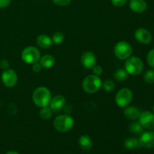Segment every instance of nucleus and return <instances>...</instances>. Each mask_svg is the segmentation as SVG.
Wrapping results in <instances>:
<instances>
[{
	"mask_svg": "<svg viewBox=\"0 0 154 154\" xmlns=\"http://www.w3.org/2000/svg\"><path fill=\"white\" fill-rule=\"evenodd\" d=\"M144 80L147 84L154 83V69H150L145 72L144 75Z\"/></svg>",
	"mask_w": 154,
	"mask_h": 154,
	"instance_id": "obj_24",
	"label": "nucleus"
},
{
	"mask_svg": "<svg viewBox=\"0 0 154 154\" xmlns=\"http://www.w3.org/2000/svg\"><path fill=\"white\" fill-rule=\"evenodd\" d=\"M139 123L144 129L154 130V114L150 111H144L139 116Z\"/></svg>",
	"mask_w": 154,
	"mask_h": 154,
	"instance_id": "obj_9",
	"label": "nucleus"
},
{
	"mask_svg": "<svg viewBox=\"0 0 154 154\" xmlns=\"http://www.w3.org/2000/svg\"><path fill=\"white\" fill-rule=\"evenodd\" d=\"M42 66L40 65V63H34L32 64V69L33 72H39L41 70H42Z\"/></svg>",
	"mask_w": 154,
	"mask_h": 154,
	"instance_id": "obj_31",
	"label": "nucleus"
},
{
	"mask_svg": "<svg viewBox=\"0 0 154 154\" xmlns=\"http://www.w3.org/2000/svg\"><path fill=\"white\" fill-rule=\"evenodd\" d=\"M140 146L144 148H153L154 147V132L149 131V132H143L139 138Z\"/></svg>",
	"mask_w": 154,
	"mask_h": 154,
	"instance_id": "obj_11",
	"label": "nucleus"
},
{
	"mask_svg": "<svg viewBox=\"0 0 154 154\" xmlns=\"http://www.w3.org/2000/svg\"><path fill=\"white\" fill-rule=\"evenodd\" d=\"M81 62L86 69H93L96 65V57L92 51H87L81 57Z\"/></svg>",
	"mask_w": 154,
	"mask_h": 154,
	"instance_id": "obj_12",
	"label": "nucleus"
},
{
	"mask_svg": "<svg viewBox=\"0 0 154 154\" xmlns=\"http://www.w3.org/2000/svg\"><path fill=\"white\" fill-rule=\"evenodd\" d=\"M9 66V63L8 62V60H2L0 62V68L2 69L3 70H5V69H8Z\"/></svg>",
	"mask_w": 154,
	"mask_h": 154,
	"instance_id": "obj_30",
	"label": "nucleus"
},
{
	"mask_svg": "<svg viewBox=\"0 0 154 154\" xmlns=\"http://www.w3.org/2000/svg\"><path fill=\"white\" fill-rule=\"evenodd\" d=\"M36 42H37V45H38V47H40L41 48H43V49H49L53 45L52 38H51L49 36L45 34L38 36Z\"/></svg>",
	"mask_w": 154,
	"mask_h": 154,
	"instance_id": "obj_16",
	"label": "nucleus"
},
{
	"mask_svg": "<svg viewBox=\"0 0 154 154\" xmlns=\"http://www.w3.org/2000/svg\"><path fill=\"white\" fill-rule=\"evenodd\" d=\"M131 10L137 14H141L147 10V5L145 0H131L129 2Z\"/></svg>",
	"mask_w": 154,
	"mask_h": 154,
	"instance_id": "obj_14",
	"label": "nucleus"
},
{
	"mask_svg": "<svg viewBox=\"0 0 154 154\" xmlns=\"http://www.w3.org/2000/svg\"><path fill=\"white\" fill-rule=\"evenodd\" d=\"M79 145L81 148L84 151H88L92 148L93 146V141L89 135H81L79 138Z\"/></svg>",
	"mask_w": 154,
	"mask_h": 154,
	"instance_id": "obj_17",
	"label": "nucleus"
},
{
	"mask_svg": "<svg viewBox=\"0 0 154 154\" xmlns=\"http://www.w3.org/2000/svg\"><path fill=\"white\" fill-rule=\"evenodd\" d=\"M123 146L127 150H134L140 146L139 141L135 138H128L124 141Z\"/></svg>",
	"mask_w": 154,
	"mask_h": 154,
	"instance_id": "obj_19",
	"label": "nucleus"
},
{
	"mask_svg": "<svg viewBox=\"0 0 154 154\" xmlns=\"http://www.w3.org/2000/svg\"><path fill=\"white\" fill-rule=\"evenodd\" d=\"M102 87L105 92H111L115 89V84L111 80H106L102 83Z\"/></svg>",
	"mask_w": 154,
	"mask_h": 154,
	"instance_id": "obj_23",
	"label": "nucleus"
},
{
	"mask_svg": "<svg viewBox=\"0 0 154 154\" xmlns=\"http://www.w3.org/2000/svg\"><path fill=\"white\" fill-rule=\"evenodd\" d=\"M92 69H93V75H97V76H99L100 75H102V72H103V69H102V68L100 66H96V65Z\"/></svg>",
	"mask_w": 154,
	"mask_h": 154,
	"instance_id": "obj_28",
	"label": "nucleus"
},
{
	"mask_svg": "<svg viewBox=\"0 0 154 154\" xmlns=\"http://www.w3.org/2000/svg\"><path fill=\"white\" fill-rule=\"evenodd\" d=\"M128 76H129V74H128L127 72L123 69H117V70H116V72H114V78H115L117 81H120V82L126 81L128 78Z\"/></svg>",
	"mask_w": 154,
	"mask_h": 154,
	"instance_id": "obj_21",
	"label": "nucleus"
},
{
	"mask_svg": "<svg viewBox=\"0 0 154 154\" xmlns=\"http://www.w3.org/2000/svg\"><path fill=\"white\" fill-rule=\"evenodd\" d=\"M153 113H154V105H153Z\"/></svg>",
	"mask_w": 154,
	"mask_h": 154,
	"instance_id": "obj_34",
	"label": "nucleus"
},
{
	"mask_svg": "<svg viewBox=\"0 0 154 154\" xmlns=\"http://www.w3.org/2000/svg\"><path fill=\"white\" fill-rule=\"evenodd\" d=\"M66 104V99L62 95H57L50 102V108L52 109L53 112H60Z\"/></svg>",
	"mask_w": 154,
	"mask_h": 154,
	"instance_id": "obj_13",
	"label": "nucleus"
},
{
	"mask_svg": "<svg viewBox=\"0 0 154 154\" xmlns=\"http://www.w3.org/2000/svg\"><path fill=\"white\" fill-rule=\"evenodd\" d=\"M102 84V80L99 76L90 75L86 77L82 83L83 90L87 93H95L99 91Z\"/></svg>",
	"mask_w": 154,
	"mask_h": 154,
	"instance_id": "obj_3",
	"label": "nucleus"
},
{
	"mask_svg": "<svg viewBox=\"0 0 154 154\" xmlns=\"http://www.w3.org/2000/svg\"><path fill=\"white\" fill-rule=\"evenodd\" d=\"M5 154H20V153H17V152H16V151H9V152H8V153H6Z\"/></svg>",
	"mask_w": 154,
	"mask_h": 154,
	"instance_id": "obj_33",
	"label": "nucleus"
},
{
	"mask_svg": "<svg viewBox=\"0 0 154 154\" xmlns=\"http://www.w3.org/2000/svg\"><path fill=\"white\" fill-rule=\"evenodd\" d=\"M143 69H144V64L142 60L139 57H130L126 59L125 63V70L129 75L132 76L139 75L140 74L142 73Z\"/></svg>",
	"mask_w": 154,
	"mask_h": 154,
	"instance_id": "obj_2",
	"label": "nucleus"
},
{
	"mask_svg": "<svg viewBox=\"0 0 154 154\" xmlns=\"http://www.w3.org/2000/svg\"><path fill=\"white\" fill-rule=\"evenodd\" d=\"M124 108L125 109L124 111H123V114H124V116L127 119L131 120H135L139 118L141 112L135 106H129L128 105Z\"/></svg>",
	"mask_w": 154,
	"mask_h": 154,
	"instance_id": "obj_15",
	"label": "nucleus"
},
{
	"mask_svg": "<svg viewBox=\"0 0 154 154\" xmlns=\"http://www.w3.org/2000/svg\"><path fill=\"white\" fill-rule=\"evenodd\" d=\"M129 131L135 135H140L144 132V127L140 124L139 122H132L129 125Z\"/></svg>",
	"mask_w": 154,
	"mask_h": 154,
	"instance_id": "obj_20",
	"label": "nucleus"
},
{
	"mask_svg": "<svg viewBox=\"0 0 154 154\" xmlns=\"http://www.w3.org/2000/svg\"><path fill=\"white\" fill-rule=\"evenodd\" d=\"M39 63L42 66V68H45V69H51V67H53L55 63V60H54V57L51 55H44L43 57H42L39 60Z\"/></svg>",
	"mask_w": 154,
	"mask_h": 154,
	"instance_id": "obj_18",
	"label": "nucleus"
},
{
	"mask_svg": "<svg viewBox=\"0 0 154 154\" xmlns=\"http://www.w3.org/2000/svg\"><path fill=\"white\" fill-rule=\"evenodd\" d=\"M133 98V94L129 88H123L119 90L115 97V102L117 106L124 108L129 105Z\"/></svg>",
	"mask_w": 154,
	"mask_h": 154,
	"instance_id": "obj_7",
	"label": "nucleus"
},
{
	"mask_svg": "<svg viewBox=\"0 0 154 154\" xmlns=\"http://www.w3.org/2000/svg\"><path fill=\"white\" fill-rule=\"evenodd\" d=\"M114 51L116 57L121 60H126L132 54V47L126 42H119L116 44Z\"/></svg>",
	"mask_w": 154,
	"mask_h": 154,
	"instance_id": "obj_6",
	"label": "nucleus"
},
{
	"mask_svg": "<svg viewBox=\"0 0 154 154\" xmlns=\"http://www.w3.org/2000/svg\"><path fill=\"white\" fill-rule=\"evenodd\" d=\"M64 34L63 32H57L54 33V35H53L52 41L56 45H60V44L63 43V41H64Z\"/></svg>",
	"mask_w": 154,
	"mask_h": 154,
	"instance_id": "obj_25",
	"label": "nucleus"
},
{
	"mask_svg": "<svg viewBox=\"0 0 154 154\" xmlns=\"http://www.w3.org/2000/svg\"><path fill=\"white\" fill-rule=\"evenodd\" d=\"M57 5L59 6H66L70 4L71 0H53Z\"/></svg>",
	"mask_w": 154,
	"mask_h": 154,
	"instance_id": "obj_27",
	"label": "nucleus"
},
{
	"mask_svg": "<svg viewBox=\"0 0 154 154\" xmlns=\"http://www.w3.org/2000/svg\"><path fill=\"white\" fill-rule=\"evenodd\" d=\"M74 126V120L70 115L63 114L55 118L54 126L58 132H67L72 129Z\"/></svg>",
	"mask_w": 154,
	"mask_h": 154,
	"instance_id": "obj_4",
	"label": "nucleus"
},
{
	"mask_svg": "<svg viewBox=\"0 0 154 154\" xmlns=\"http://www.w3.org/2000/svg\"><path fill=\"white\" fill-rule=\"evenodd\" d=\"M11 0H0V8H5L10 5Z\"/></svg>",
	"mask_w": 154,
	"mask_h": 154,
	"instance_id": "obj_32",
	"label": "nucleus"
},
{
	"mask_svg": "<svg viewBox=\"0 0 154 154\" xmlns=\"http://www.w3.org/2000/svg\"><path fill=\"white\" fill-rule=\"evenodd\" d=\"M2 81L5 87L11 88L17 83V75L13 69H5L2 74Z\"/></svg>",
	"mask_w": 154,
	"mask_h": 154,
	"instance_id": "obj_8",
	"label": "nucleus"
},
{
	"mask_svg": "<svg viewBox=\"0 0 154 154\" xmlns=\"http://www.w3.org/2000/svg\"><path fill=\"white\" fill-rule=\"evenodd\" d=\"M111 2L116 7H123L126 3V0H111Z\"/></svg>",
	"mask_w": 154,
	"mask_h": 154,
	"instance_id": "obj_29",
	"label": "nucleus"
},
{
	"mask_svg": "<svg viewBox=\"0 0 154 154\" xmlns=\"http://www.w3.org/2000/svg\"><path fill=\"white\" fill-rule=\"evenodd\" d=\"M51 99L50 90L45 87H39L34 90L32 94V101L36 106L39 108L48 106Z\"/></svg>",
	"mask_w": 154,
	"mask_h": 154,
	"instance_id": "obj_1",
	"label": "nucleus"
},
{
	"mask_svg": "<svg viewBox=\"0 0 154 154\" xmlns=\"http://www.w3.org/2000/svg\"><path fill=\"white\" fill-rule=\"evenodd\" d=\"M41 58L40 51L32 46L27 47L21 53V59L27 64H34L39 62Z\"/></svg>",
	"mask_w": 154,
	"mask_h": 154,
	"instance_id": "obj_5",
	"label": "nucleus"
},
{
	"mask_svg": "<svg viewBox=\"0 0 154 154\" xmlns=\"http://www.w3.org/2000/svg\"><path fill=\"white\" fill-rule=\"evenodd\" d=\"M53 115V111L50 107H44L40 111V117L43 120H50Z\"/></svg>",
	"mask_w": 154,
	"mask_h": 154,
	"instance_id": "obj_22",
	"label": "nucleus"
},
{
	"mask_svg": "<svg viewBox=\"0 0 154 154\" xmlns=\"http://www.w3.org/2000/svg\"><path fill=\"white\" fill-rule=\"evenodd\" d=\"M147 63L152 68H154V49L150 50L147 56Z\"/></svg>",
	"mask_w": 154,
	"mask_h": 154,
	"instance_id": "obj_26",
	"label": "nucleus"
},
{
	"mask_svg": "<svg viewBox=\"0 0 154 154\" xmlns=\"http://www.w3.org/2000/svg\"><path fill=\"white\" fill-rule=\"evenodd\" d=\"M135 38L142 45H147L151 42L153 37L148 30L144 28H138L135 32Z\"/></svg>",
	"mask_w": 154,
	"mask_h": 154,
	"instance_id": "obj_10",
	"label": "nucleus"
}]
</instances>
